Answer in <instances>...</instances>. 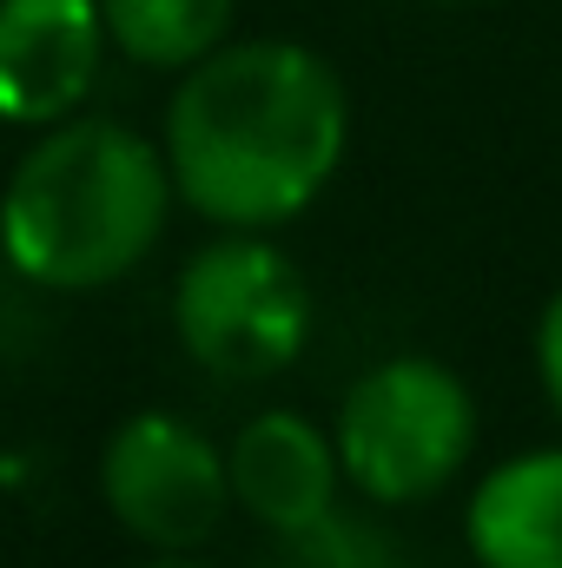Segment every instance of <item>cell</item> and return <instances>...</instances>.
<instances>
[{"instance_id": "6da1fadb", "label": "cell", "mask_w": 562, "mask_h": 568, "mask_svg": "<svg viewBox=\"0 0 562 568\" xmlns=\"http://www.w3.org/2000/svg\"><path fill=\"white\" fill-rule=\"evenodd\" d=\"M159 145L192 219L219 232H279L344 172L351 87L304 40H225L179 73Z\"/></svg>"}, {"instance_id": "9c48e42d", "label": "cell", "mask_w": 562, "mask_h": 568, "mask_svg": "<svg viewBox=\"0 0 562 568\" xmlns=\"http://www.w3.org/2000/svg\"><path fill=\"white\" fill-rule=\"evenodd\" d=\"M107 40L145 73H185L239 27V0H100Z\"/></svg>"}, {"instance_id": "8992f818", "label": "cell", "mask_w": 562, "mask_h": 568, "mask_svg": "<svg viewBox=\"0 0 562 568\" xmlns=\"http://www.w3.org/2000/svg\"><path fill=\"white\" fill-rule=\"evenodd\" d=\"M107 53L100 0H0V126L47 133L80 120Z\"/></svg>"}, {"instance_id": "7a4b0ae2", "label": "cell", "mask_w": 562, "mask_h": 568, "mask_svg": "<svg viewBox=\"0 0 562 568\" xmlns=\"http://www.w3.org/2000/svg\"><path fill=\"white\" fill-rule=\"evenodd\" d=\"M179 185L140 126L80 113L33 133L0 185V258L33 291H107L133 278L172 225Z\"/></svg>"}, {"instance_id": "ba28073f", "label": "cell", "mask_w": 562, "mask_h": 568, "mask_svg": "<svg viewBox=\"0 0 562 568\" xmlns=\"http://www.w3.org/2000/svg\"><path fill=\"white\" fill-rule=\"evenodd\" d=\"M463 549L476 568H562V443L516 449L470 483Z\"/></svg>"}, {"instance_id": "3957f363", "label": "cell", "mask_w": 562, "mask_h": 568, "mask_svg": "<svg viewBox=\"0 0 562 568\" xmlns=\"http://www.w3.org/2000/svg\"><path fill=\"white\" fill-rule=\"evenodd\" d=\"M331 436H338L344 483L371 509H418L470 469L476 397L443 357L391 351L351 377Z\"/></svg>"}, {"instance_id": "4fadbf2b", "label": "cell", "mask_w": 562, "mask_h": 568, "mask_svg": "<svg viewBox=\"0 0 562 568\" xmlns=\"http://www.w3.org/2000/svg\"><path fill=\"white\" fill-rule=\"evenodd\" d=\"M436 7H483V0H436Z\"/></svg>"}, {"instance_id": "8fae6325", "label": "cell", "mask_w": 562, "mask_h": 568, "mask_svg": "<svg viewBox=\"0 0 562 568\" xmlns=\"http://www.w3.org/2000/svg\"><path fill=\"white\" fill-rule=\"evenodd\" d=\"M536 384H543V397H550V410L562 417V284L550 291V304H543V317H536Z\"/></svg>"}, {"instance_id": "30bf717a", "label": "cell", "mask_w": 562, "mask_h": 568, "mask_svg": "<svg viewBox=\"0 0 562 568\" xmlns=\"http://www.w3.org/2000/svg\"><path fill=\"white\" fill-rule=\"evenodd\" d=\"M265 568H404V549L371 516L338 509V516H324L304 536H279Z\"/></svg>"}, {"instance_id": "7c38bea8", "label": "cell", "mask_w": 562, "mask_h": 568, "mask_svg": "<svg viewBox=\"0 0 562 568\" xmlns=\"http://www.w3.org/2000/svg\"><path fill=\"white\" fill-rule=\"evenodd\" d=\"M140 568H212V562H199V556H145Z\"/></svg>"}, {"instance_id": "52a82bcc", "label": "cell", "mask_w": 562, "mask_h": 568, "mask_svg": "<svg viewBox=\"0 0 562 568\" xmlns=\"http://www.w3.org/2000/svg\"><path fill=\"white\" fill-rule=\"evenodd\" d=\"M225 476H232V509L252 516L272 542L304 536L324 516H338L344 489H351L331 424H318L291 404H272V410H259V417H245L232 429Z\"/></svg>"}, {"instance_id": "5b68a950", "label": "cell", "mask_w": 562, "mask_h": 568, "mask_svg": "<svg viewBox=\"0 0 562 568\" xmlns=\"http://www.w3.org/2000/svg\"><path fill=\"white\" fill-rule=\"evenodd\" d=\"M100 503L145 556H199L232 516L225 443L179 410H133L100 443Z\"/></svg>"}, {"instance_id": "277c9868", "label": "cell", "mask_w": 562, "mask_h": 568, "mask_svg": "<svg viewBox=\"0 0 562 568\" xmlns=\"http://www.w3.org/2000/svg\"><path fill=\"white\" fill-rule=\"evenodd\" d=\"M311 284L272 232H219L172 278V331L219 384H272L311 344Z\"/></svg>"}]
</instances>
